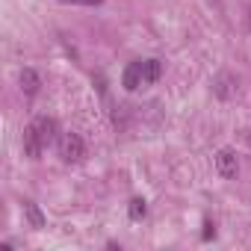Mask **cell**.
I'll list each match as a JSON object with an SVG mask.
<instances>
[{"instance_id": "obj_2", "label": "cell", "mask_w": 251, "mask_h": 251, "mask_svg": "<svg viewBox=\"0 0 251 251\" xmlns=\"http://www.w3.org/2000/svg\"><path fill=\"white\" fill-rule=\"evenodd\" d=\"M163 74V62L160 59H136L124 68L121 74V83L127 92H136V89H145V86H154Z\"/></svg>"}, {"instance_id": "obj_9", "label": "cell", "mask_w": 251, "mask_h": 251, "mask_svg": "<svg viewBox=\"0 0 251 251\" xmlns=\"http://www.w3.org/2000/svg\"><path fill=\"white\" fill-rule=\"evenodd\" d=\"M59 3H68V6H100L103 0H59Z\"/></svg>"}, {"instance_id": "obj_7", "label": "cell", "mask_w": 251, "mask_h": 251, "mask_svg": "<svg viewBox=\"0 0 251 251\" xmlns=\"http://www.w3.org/2000/svg\"><path fill=\"white\" fill-rule=\"evenodd\" d=\"M24 216H27V222H30L33 227H45V216H42V210H39L33 201H24Z\"/></svg>"}, {"instance_id": "obj_6", "label": "cell", "mask_w": 251, "mask_h": 251, "mask_svg": "<svg viewBox=\"0 0 251 251\" xmlns=\"http://www.w3.org/2000/svg\"><path fill=\"white\" fill-rule=\"evenodd\" d=\"M233 83H236V80H233L230 74H222V77L216 80V95H219V98H230V95L236 92V86H233Z\"/></svg>"}, {"instance_id": "obj_4", "label": "cell", "mask_w": 251, "mask_h": 251, "mask_svg": "<svg viewBox=\"0 0 251 251\" xmlns=\"http://www.w3.org/2000/svg\"><path fill=\"white\" fill-rule=\"evenodd\" d=\"M216 169H219V175H222V177H236V172H239L236 154H233L230 148H222V151L216 154Z\"/></svg>"}, {"instance_id": "obj_5", "label": "cell", "mask_w": 251, "mask_h": 251, "mask_svg": "<svg viewBox=\"0 0 251 251\" xmlns=\"http://www.w3.org/2000/svg\"><path fill=\"white\" fill-rule=\"evenodd\" d=\"M39 86H42V83H39V74H36L33 68H24V71H21V89H24V95L33 98V95L39 92Z\"/></svg>"}, {"instance_id": "obj_1", "label": "cell", "mask_w": 251, "mask_h": 251, "mask_svg": "<svg viewBox=\"0 0 251 251\" xmlns=\"http://www.w3.org/2000/svg\"><path fill=\"white\" fill-rule=\"evenodd\" d=\"M53 142H59V124L48 115H39L30 121V127L24 130V154L39 160L45 148H50Z\"/></svg>"}, {"instance_id": "obj_8", "label": "cell", "mask_w": 251, "mask_h": 251, "mask_svg": "<svg viewBox=\"0 0 251 251\" xmlns=\"http://www.w3.org/2000/svg\"><path fill=\"white\" fill-rule=\"evenodd\" d=\"M127 213H130V219H136V222H139V219H145L148 207H145V201H142V198H133V201H130V207H127Z\"/></svg>"}, {"instance_id": "obj_3", "label": "cell", "mask_w": 251, "mask_h": 251, "mask_svg": "<svg viewBox=\"0 0 251 251\" xmlns=\"http://www.w3.org/2000/svg\"><path fill=\"white\" fill-rule=\"evenodd\" d=\"M59 157L65 163H80L86 157V145L77 133H62L59 136Z\"/></svg>"}, {"instance_id": "obj_10", "label": "cell", "mask_w": 251, "mask_h": 251, "mask_svg": "<svg viewBox=\"0 0 251 251\" xmlns=\"http://www.w3.org/2000/svg\"><path fill=\"white\" fill-rule=\"evenodd\" d=\"M204 227H207V230H204V239H213V236H216V227H213V222H210V219L204 222Z\"/></svg>"}, {"instance_id": "obj_11", "label": "cell", "mask_w": 251, "mask_h": 251, "mask_svg": "<svg viewBox=\"0 0 251 251\" xmlns=\"http://www.w3.org/2000/svg\"><path fill=\"white\" fill-rule=\"evenodd\" d=\"M248 145H251V133H248Z\"/></svg>"}]
</instances>
